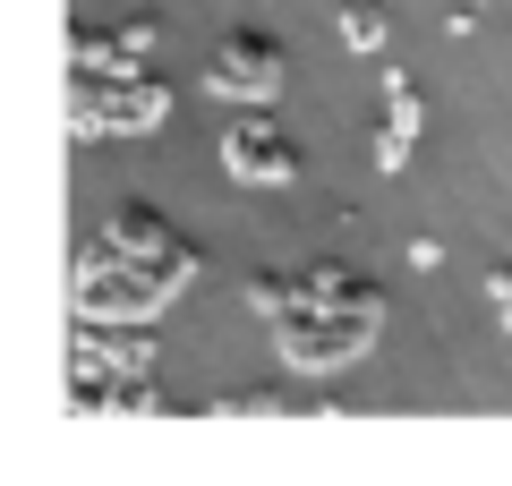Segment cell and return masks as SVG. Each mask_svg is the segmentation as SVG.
<instances>
[{
  "instance_id": "1",
  "label": "cell",
  "mask_w": 512,
  "mask_h": 486,
  "mask_svg": "<svg viewBox=\"0 0 512 486\" xmlns=\"http://www.w3.org/2000/svg\"><path fill=\"white\" fill-rule=\"evenodd\" d=\"M188 273H197V256L171 239V222L146 214V205H128V214H111L103 239L77 256V316L137 324V316H154Z\"/></svg>"
},
{
  "instance_id": "2",
  "label": "cell",
  "mask_w": 512,
  "mask_h": 486,
  "mask_svg": "<svg viewBox=\"0 0 512 486\" xmlns=\"http://www.w3.org/2000/svg\"><path fill=\"white\" fill-rule=\"evenodd\" d=\"M367 342H376V290H367L350 265H308V273H299V299L274 316L282 367H299V376H333V367H350Z\"/></svg>"
},
{
  "instance_id": "3",
  "label": "cell",
  "mask_w": 512,
  "mask_h": 486,
  "mask_svg": "<svg viewBox=\"0 0 512 486\" xmlns=\"http://www.w3.org/2000/svg\"><path fill=\"white\" fill-rule=\"evenodd\" d=\"M171 111V94L137 69H77L69 94V128L77 137H128V128H154Z\"/></svg>"
},
{
  "instance_id": "4",
  "label": "cell",
  "mask_w": 512,
  "mask_h": 486,
  "mask_svg": "<svg viewBox=\"0 0 512 486\" xmlns=\"http://www.w3.org/2000/svg\"><path fill=\"white\" fill-rule=\"evenodd\" d=\"M205 86H214L222 103H274V94H282V43L256 35V26L231 35L214 60H205Z\"/></svg>"
},
{
  "instance_id": "5",
  "label": "cell",
  "mask_w": 512,
  "mask_h": 486,
  "mask_svg": "<svg viewBox=\"0 0 512 486\" xmlns=\"http://www.w3.org/2000/svg\"><path fill=\"white\" fill-rule=\"evenodd\" d=\"M222 171H231V180H248V188H282V180L299 171V154H291V145L274 137V128L239 120L231 137H222Z\"/></svg>"
},
{
  "instance_id": "6",
  "label": "cell",
  "mask_w": 512,
  "mask_h": 486,
  "mask_svg": "<svg viewBox=\"0 0 512 486\" xmlns=\"http://www.w3.org/2000/svg\"><path fill=\"white\" fill-rule=\"evenodd\" d=\"M146 43H154L146 18L120 26V35H77V69H137V60H146Z\"/></svg>"
},
{
  "instance_id": "7",
  "label": "cell",
  "mask_w": 512,
  "mask_h": 486,
  "mask_svg": "<svg viewBox=\"0 0 512 486\" xmlns=\"http://www.w3.org/2000/svg\"><path fill=\"white\" fill-rule=\"evenodd\" d=\"M333 26H342V43H350V52H384V9H376V0H350V9H342Z\"/></svg>"
}]
</instances>
